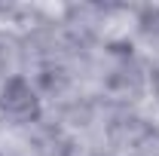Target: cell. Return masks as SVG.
Wrapping results in <instances>:
<instances>
[{"instance_id":"6da1fadb","label":"cell","mask_w":159,"mask_h":156,"mask_svg":"<svg viewBox=\"0 0 159 156\" xmlns=\"http://www.w3.org/2000/svg\"><path fill=\"white\" fill-rule=\"evenodd\" d=\"M95 95L116 107H144L150 101V67L125 34L110 37L98 49Z\"/></svg>"},{"instance_id":"7a4b0ae2","label":"cell","mask_w":159,"mask_h":156,"mask_svg":"<svg viewBox=\"0 0 159 156\" xmlns=\"http://www.w3.org/2000/svg\"><path fill=\"white\" fill-rule=\"evenodd\" d=\"M64 150L67 141L49 119H40L31 126L0 122V156H64Z\"/></svg>"},{"instance_id":"3957f363","label":"cell","mask_w":159,"mask_h":156,"mask_svg":"<svg viewBox=\"0 0 159 156\" xmlns=\"http://www.w3.org/2000/svg\"><path fill=\"white\" fill-rule=\"evenodd\" d=\"M46 119V101L31 77H12L0 83V122L31 126Z\"/></svg>"},{"instance_id":"277c9868","label":"cell","mask_w":159,"mask_h":156,"mask_svg":"<svg viewBox=\"0 0 159 156\" xmlns=\"http://www.w3.org/2000/svg\"><path fill=\"white\" fill-rule=\"evenodd\" d=\"M125 37L138 46L150 71H159V3H132Z\"/></svg>"},{"instance_id":"5b68a950","label":"cell","mask_w":159,"mask_h":156,"mask_svg":"<svg viewBox=\"0 0 159 156\" xmlns=\"http://www.w3.org/2000/svg\"><path fill=\"white\" fill-rule=\"evenodd\" d=\"M31 58H28V43L21 28L0 25V83L12 77H28Z\"/></svg>"},{"instance_id":"8992f818","label":"cell","mask_w":159,"mask_h":156,"mask_svg":"<svg viewBox=\"0 0 159 156\" xmlns=\"http://www.w3.org/2000/svg\"><path fill=\"white\" fill-rule=\"evenodd\" d=\"M150 104L159 110V71H150Z\"/></svg>"}]
</instances>
